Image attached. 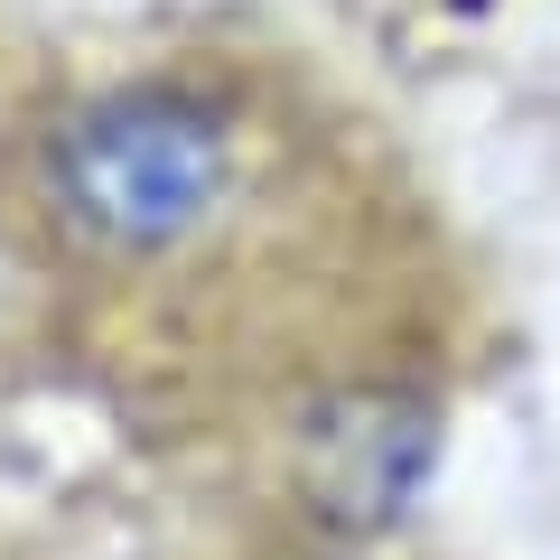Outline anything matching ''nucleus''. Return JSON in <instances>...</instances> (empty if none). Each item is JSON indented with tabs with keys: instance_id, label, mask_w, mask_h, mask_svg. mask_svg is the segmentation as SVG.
Returning a JSON list of instances; mask_svg holds the SVG:
<instances>
[{
	"instance_id": "f257e3e1",
	"label": "nucleus",
	"mask_w": 560,
	"mask_h": 560,
	"mask_svg": "<svg viewBox=\"0 0 560 560\" xmlns=\"http://www.w3.org/2000/svg\"><path fill=\"white\" fill-rule=\"evenodd\" d=\"M224 197V131L178 94H121L66 121L57 206L103 243H168Z\"/></svg>"
},
{
	"instance_id": "f03ea898",
	"label": "nucleus",
	"mask_w": 560,
	"mask_h": 560,
	"mask_svg": "<svg viewBox=\"0 0 560 560\" xmlns=\"http://www.w3.org/2000/svg\"><path fill=\"white\" fill-rule=\"evenodd\" d=\"M420 458H430V430H420V411H383V401H355L346 420H327L318 430V495L327 514H393L401 495H411Z\"/></svg>"
}]
</instances>
